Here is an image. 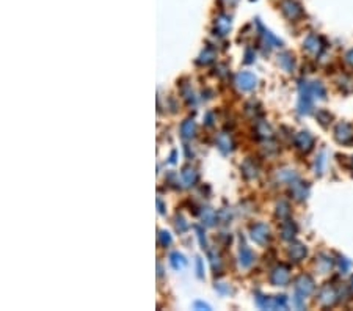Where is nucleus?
<instances>
[{"label": "nucleus", "instance_id": "nucleus-26", "mask_svg": "<svg viewBox=\"0 0 353 311\" xmlns=\"http://www.w3.org/2000/svg\"><path fill=\"white\" fill-rule=\"evenodd\" d=\"M201 217H203L204 223L211 226V225H214V223L217 222V219H218V214H215L212 209H209V207H206V209L203 211V214H201Z\"/></svg>", "mask_w": 353, "mask_h": 311}, {"label": "nucleus", "instance_id": "nucleus-17", "mask_svg": "<svg viewBox=\"0 0 353 311\" xmlns=\"http://www.w3.org/2000/svg\"><path fill=\"white\" fill-rule=\"evenodd\" d=\"M182 181L187 187L190 186H195L196 181H198V173L195 172V170L192 167H185L182 170Z\"/></svg>", "mask_w": 353, "mask_h": 311}, {"label": "nucleus", "instance_id": "nucleus-30", "mask_svg": "<svg viewBox=\"0 0 353 311\" xmlns=\"http://www.w3.org/2000/svg\"><path fill=\"white\" fill-rule=\"evenodd\" d=\"M317 118L320 120V123H322V124H323V126H327V124H328V123L331 121V118H333V117L330 115V113H328V112H325V110H320V112L317 113Z\"/></svg>", "mask_w": 353, "mask_h": 311}, {"label": "nucleus", "instance_id": "nucleus-6", "mask_svg": "<svg viewBox=\"0 0 353 311\" xmlns=\"http://www.w3.org/2000/svg\"><path fill=\"white\" fill-rule=\"evenodd\" d=\"M335 137L339 143L342 145H349L353 141V127L347 123H339L336 126V130H335Z\"/></svg>", "mask_w": 353, "mask_h": 311}, {"label": "nucleus", "instance_id": "nucleus-12", "mask_svg": "<svg viewBox=\"0 0 353 311\" xmlns=\"http://www.w3.org/2000/svg\"><path fill=\"white\" fill-rule=\"evenodd\" d=\"M254 261V254L251 251V249L242 241L240 242V266L242 267H250Z\"/></svg>", "mask_w": 353, "mask_h": 311}, {"label": "nucleus", "instance_id": "nucleus-24", "mask_svg": "<svg viewBox=\"0 0 353 311\" xmlns=\"http://www.w3.org/2000/svg\"><path fill=\"white\" fill-rule=\"evenodd\" d=\"M309 88H311V94H312V98H319V99H325V88H323V85L320 82H314L312 85H309Z\"/></svg>", "mask_w": 353, "mask_h": 311}, {"label": "nucleus", "instance_id": "nucleus-22", "mask_svg": "<svg viewBox=\"0 0 353 311\" xmlns=\"http://www.w3.org/2000/svg\"><path fill=\"white\" fill-rule=\"evenodd\" d=\"M215 57H217V54L212 47H206V49L201 52V55H199L198 63L199 64H211L215 60Z\"/></svg>", "mask_w": 353, "mask_h": 311}, {"label": "nucleus", "instance_id": "nucleus-10", "mask_svg": "<svg viewBox=\"0 0 353 311\" xmlns=\"http://www.w3.org/2000/svg\"><path fill=\"white\" fill-rule=\"evenodd\" d=\"M295 288H297V292L300 296H309L314 291V280L309 275H301L295 281Z\"/></svg>", "mask_w": 353, "mask_h": 311}, {"label": "nucleus", "instance_id": "nucleus-36", "mask_svg": "<svg viewBox=\"0 0 353 311\" xmlns=\"http://www.w3.org/2000/svg\"><path fill=\"white\" fill-rule=\"evenodd\" d=\"M195 308H201V310H211V307H209L207 304H203V302H196V304H195Z\"/></svg>", "mask_w": 353, "mask_h": 311}, {"label": "nucleus", "instance_id": "nucleus-15", "mask_svg": "<svg viewBox=\"0 0 353 311\" xmlns=\"http://www.w3.org/2000/svg\"><path fill=\"white\" fill-rule=\"evenodd\" d=\"M295 233H297V226H295V223L292 220H284L281 223V236H283V239L292 241Z\"/></svg>", "mask_w": 353, "mask_h": 311}, {"label": "nucleus", "instance_id": "nucleus-16", "mask_svg": "<svg viewBox=\"0 0 353 311\" xmlns=\"http://www.w3.org/2000/svg\"><path fill=\"white\" fill-rule=\"evenodd\" d=\"M180 134H182L184 138H192L195 137L196 134V123L192 120V118H188L182 123V126H180Z\"/></svg>", "mask_w": 353, "mask_h": 311}, {"label": "nucleus", "instance_id": "nucleus-5", "mask_svg": "<svg viewBox=\"0 0 353 311\" xmlns=\"http://www.w3.org/2000/svg\"><path fill=\"white\" fill-rule=\"evenodd\" d=\"M281 11L286 17L291 19V21H295V19L303 16V8L300 3L295 2V0H284L281 3Z\"/></svg>", "mask_w": 353, "mask_h": 311}, {"label": "nucleus", "instance_id": "nucleus-35", "mask_svg": "<svg viewBox=\"0 0 353 311\" xmlns=\"http://www.w3.org/2000/svg\"><path fill=\"white\" fill-rule=\"evenodd\" d=\"M196 269H198V277H203L204 275V267H203V259L201 258L196 259Z\"/></svg>", "mask_w": 353, "mask_h": 311}, {"label": "nucleus", "instance_id": "nucleus-11", "mask_svg": "<svg viewBox=\"0 0 353 311\" xmlns=\"http://www.w3.org/2000/svg\"><path fill=\"white\" fill-rule=\"evenodd\" d=\"M336 297H338V294H336L335 288H331L330 285H325V286H323V288L320 289V292H319V300H320V304L327 305V307L335 304Z\"/></svg>", "mask_w": 353, "mask_h": 311}, {"label": "nucleus", "instance_id": "nucleus-2", "mask_svg": "<svg viewBox=\"0 0 353 311\" xmlns=\"http://www.w3.org/2000/svg\"><path fill=\"white\" fill-rule=\"evenodd\" d=\"M291 269L288 266H284V264H280V266H276L273 270H272V275H270V281L272 285L275 286H284L288 285L289 281V277H291Z\"/></svg>", "mask_w": 353, "mask_h": 311}, {"label": "nucleus", "instance_id": "nucleus-21", "mask_svg": "<svg viewBox=\"0 0 353 311\" xmlns=\"http://www.w3.org/2000/svg\"><path fill=\"white\" fill-rule=\"evenodd\" d=\"M242 173L246 179H253L257 176V167L254 165L253 160H245L242 165Z\"/></svg>", "mask_w": 353, "mask_h": 311}, {"label": "nucleus", "instance_id": "nucleus-8", "mask_svg": "<svg viewBox=\"0 0 353 311\" xmlns=\"http://www.w3.org/2000/svg\"><path fill=\"white\" fill-rule=\"evenodd\" d=\"M294 143L297 146V149H300L301 153H309L312 149V145H314V138L309 132H298L297 135L294 138Z\"/></svg>", "mask_w": 353, "mask_h": 311}, {"label": "nucleus", "instance_id": "nucleus-32", "mask_svg": "<svg viewBox=\"0 0 353 311\" xmlns=\"http://www.w3.org/2000/svg\"><path fill=\"white\" fill-rule=\"evenodd\" d=\"M319 266H320V270H322V272H327L328 269H331L333 262H331L330 258H323V259H319Z\"/></svg>", "mask_w": 353, "mask_h": 311}, {"label": "nucleus", "instance_id": "nucleus-20", "mask_svg": "<svg viewBox=\"0 0 353 311\" xmlns=\"http://www.w3.org/2000/svg\"><path fill=\"white\" fill-rule=\"evenodd\" d=\"M170 262H171V266H173V269L182 270L185 267V264H187V259L184 258V254H180L179 251H175V253H171Z\"/></svg>", "mask_w": 353, "mask_h": 311}, {"label": "nucleus", "instance_id": "nucleus-4", "mask_svg": "<svg viewBox=\"0 0 353 311\" xmlns=\"http://www.w3.org/2000/svg\"><path fill=\"white\" fill-rule=\"evenodd\" d=\"M257 304H259L261 308L264 310H278V308H286L288 304H286V297L280 296V297H265V296H257Z\"/></svg>", "mask_w": 353, "mask_h": 311}, {"label": "nucleus", "instance_id": "nucleus-39", "mask_svg": "<svg viewBox=\"0 0 353 311\" xmlns=\"http://www.w3.org/2000/svg\"><path fill=\"white\" fill-rule=\"evenodd\" d=\"M157 204H159V211H160L162 214H164V212H165V209H164V204H162V201H160V200H157Z\"/></svg>", "mask_w": 353, "mask_h": 311}, {"label": "nucleus", "instance_id": "nucleus-33", "mask_svg": "<svg viewBox=\"0 0 353 311\" xmlns=\"http://www.w3.org/2000/svg\"><path fill=\"white\" fill-rule=\"evenodd\" d=\"M196 233H198V239H199V244H201V247L206 249V247H207V241H206L204 231H203L201 228H196Z\"/></svg>", "mask_w": 353, "mask_h": 311}, {"label": "nucleus", "instance_id": "nucleus-27", "mask_svg": "<svg viewBox=\"0 0 353 311\" xmlns=\"http://www.w3.org/2000/svg\"><path fill=\"white\" fill-rule=\"evenodd\" d=\"M278 215H280V219H288L289 217V214H291V211H289V204L286 203V201H281L280 204H278Z\"/></svg>", "mask_w": 353, "mask_h": 311}, {"label": "nucleus", "instance_id": "nucleus-31", "mask_svg": "<svg viewBox=\"0 0 353 311\" xmlns=\"http://www.w3.org/2000/svg\"><path fill=\"white\" fill-rule=\"evenodd\" d=\"M209 256H211V262H212V269L215 270V273H217V270L220 272V269H222V261H220V258L218 256H215L214 253H209Z\"/></svg>", "mask_w": 353, "mask_h": 311}, {"label": "nucleus", "instance_id": "nucleus-19", "mask_svg": "<svg viewBox=\"0 0 353 311\" xmlns=\"http://www.w3.org/2000/svg\"><path fill=\"white\" fill-rule=\"evenodd\" d=\"M257 27L261 28V35H262V40L267 43V46H272V47H278V46H281L283 43L278 40V38L276 36H273L269 30H265V28L261 25V24H257Z\"/></svg>", "mask_w": 353, "mask_h": 311}, {"label": "nucleus", "instance_id": "nucleus-38", "mask_svg": "<svg viewBox=\"0 0 353 311\" xmlns=\"http://www.w3.org/2000/svg\"><path fill=\"white\" fill-rule=\"evenodd\" d=\"M346 59H347V62L353 66V51H350L349 54H347V57H346Z\"/></svg>", "mask_w": 353, "mask_h": 311}, {"label": "nucleus", "instance_id": "nucleus-23", "mask_svg": "<svg viewBox=\"0 0 353 311\" xmlns=\"http://www.w3.org/2000/svg\"><path fill=\"white\" fill-rule=\"evenodd\" d=\"M280 64H281V68L284 69V71H288V72H291L292 69H294V55L292 54H289V52H284V54H281L280 57Z\"/></svg>", "mask_w": 353, "mask_h": 311}, {"label": "nucleus", "instance_id": "nucleus-3", "mask_svg": "<svg viewBox=\"0 0 353 311\" xmlns=\"http://www.w3.org/2000/svg\"><path fill=\"white\" fill-rule=\"evenodd\" d=\"M257 83V79L253 72H246V71H242L235 75V85L242 91H251Z\"/></svg>", "mask_w": 353, "mask_h": 311}, {"label": "nucleus", "instance_id": "nucleus-28", "mask_svg": "<svg viewBox=\"0 0 353 311\" xmlns=\"http://www.w3.org/2000/svg\"><path fill=\"white\" fill-rule=\"evenodd\" d=\"M159 242H160V245H164V247H168V245L173 242V238H171V234L168 231H160L159 233Z\"/></svg>", "mask_w": 353, "mask_h": 311}, {"label": "nucleus", "instance_id": "nucleus-34", "mask_svg": "<svg viewBox=\"0 0 353 311\" xmlns=\"http://www.w3.org/2000/svg\"><path fill=\"white\" fill-rule=\"evenodd\" d=\"M177 223H176V228L180 231V233H182V231H185L187 228H188V225L185 223V220L182 219V217H177V220H176Z\"/></svg>", "mask_w": 353, "mask_h": 311}, {"label": "nucleus", "instance_id": "nucleus-14", "mask_svg": "<svg viewBox=\"0 0 353 311\" xmlns=\"http://www.w3.org/2000/svg\"><path fill=\"white\" fill-rule=\"evenodd\" d=\"M306 253H308V250H306L304 245L294 244V245H291V249H289V258L292 261H295V262H298V261H301L304 256H306Z\"/></svg>", "mask_w": 353, "mask_h": 311}, {"label": "nucleus", "instance_id": "nucleus-9", "mask_svg": "<svg viewBox=\"0 0 353 311\" xmlns=\"http://www.w3.org/2000/svg\"><path fill=\"white\" fill-rule=\"evenodd\" d=\"M230 30H231V17L228 14H218L215 17V22H214L215 35L225 36L226 33H230Z\"/></svg>", "mask_w": 353, "mask_h": 311}, {"label": "nucleus", "instance_id": "nucleus-37", "mask_svg": "<svg viewBox=\"0 0 353 311\" xmlns=\"http://www.w3.org/2000/svg\"><path fill=\"white\" fill-rule=\"evenodd\" d=\"M349 266H350V264H349V262H347L346 259H342V261H341V269H342V270H344V272H346V270L349 269Z\"/></svg>", "mask_w": 353, "mask_h": 311}, {"label": "nucleus", "instance_id": "nucleus-7", "mask_svg": "<svg viewBox=\"0 0 353 311\" xmlns=\"http://www.w3.org/2000/svg\"><path fill=\"white\" fill-rule=\"evenodd\" d=\"M311 101H312V94H311V88L309 85L301 83L300 85V102H298V112L300 113H309L311 110Z\"/></svg>", "mask_w": 353, "mask_h": 311}, {"label": "nucleus", "instance_id": "nucleus-29", "mask_svg": "<svg viewBox=\"0 0 353 311\" xmlns=\"http://www.w3.org/2000/svg\"><path fill=\"white\" fill-rule=\"evenodd\" d=\"M257 134H261V137L270 138L272 137V130H270L269 126L265 124V123H259V124H257Z\"/></svg>", "mask_w": 353, "mask_h": 311}, {"label": "nucleus", "instance_id": "nucleus-13", "mask_svg": "<svg viewBox=\"0 0 353 311\" xmlns=\"http://www.w3.org/2000/svg\"><path fill=\"white\" fill-rule=\"evenodd\" d=\"M304 49L311 54H319L322 51V40L317 35H309L304 40Z\"/></svg>", "mask_w": 353, "mask_h": 311}, {"label": "nucleus", "instance_id": "nucleus-25", "mask_svg": "<svg viewBox=\"0 0 353 311\" xmlns=\"http://www.w3.org/2000/svg\"><path fill=\"white\" fill-rule=\"evenodd\" d=\"M292 193L295 198H298V200H303V198H306L308 195V187L304 188V186L301 183H297V184H292Z\"/></svg>", "mask_w": 353, "mask_h": 311}, {"label": "nucleus", "instance_id": "nucleus-40", "mask_svg": "<svg viewBox=\"0 0 353 311\" xmlns=\"http://www.w3.org/2000/svg\"><path fill=\"white\" fill-rule=\"evenodd\" d=\"M350 288H352V291H353V278H352V285H350Z\"/></svg>", "mask_w": 353, "mask_h": 311}, {"label": "nucleus", "instance_id": "nucleus-18", "mask_svg": "<svg viewBox=\"0 0 353 311\" xmlns=\"http://www.w3.org/2000/svg\"><path fill=\"white\" fill-rule=\"evenodd\" d=\"M217 145L218 148H220L223 153H230V151L233 149L234 143H233V138L228 135V134H220L217 137Z\"/></svg>", "mask_w": 353, "mask_h": 311}, {"label": "nucleus", "instance_id": "nucleus-1", "mask_svg": "<svg viewBox=\"0 0 353 311\" xmlns=\"http://www.w3.org/2000/svg\"><path fill=\"white\" fill-rule=\"evenodd\" d=\"M250 234H251V239L259 245H265L270 241V230H269V226L264 223L253 225L250 228Z\"/></svg>", "mask_w": 353, "mask_h": 311}]
</instances>
